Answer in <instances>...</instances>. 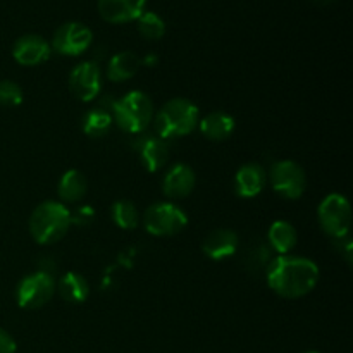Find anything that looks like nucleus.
I'll return each mask as SVG.
<instances>
[{"mask_svg": "<svg viewBox=\"0 0 353 353\" xmlns=\"http://www.w3.org/2000/svg\"><path fill=\"white\" fill-rule=\"evenodd\" d=\"M265 281L269 288L283 299H302L319 283V268L310 259L278 255L269 262Z\"/></svg>", "mask_w": 353, "mask_h": 353, "instance_id": "f257e3e1", "label": "nucleus"}, {"mask_svg": "<svg viewBox=\"0 0 353 353\" xmlns=\"http://www.w3.org/2000/svg\"><path fill=\"white\" fill-rule=\"evenodd\" d=\"M72 214L62 202H41L30 216V233L37 243L52 245L61 241L72 226Z\"/></svg>", "mask_w": 353, "mask_h": 353, "instance_id": "f03ea898", "label": "nucleus"}, {"mask_svg": "<svg viewBox=\"0 0 353 353\" xmlns=\"http://www.w3.org/2000/svg\"><path fill=\"white\" fill-rule=\"evenodd\" d=\"M200 110L192 100L172 99L162 105L155 116V130L162 140L181 138L199 128Z\"/></svg>", "mask_w": 353, "mask_h": 353, "instance_id": "7ed1b4c3", "label": "nucleus"}, {"mask_svg": "<svg viewBox=\"0 0 353 353\" xmlns=\"http://www.w3.org/2000/svg\"><path fill=\"white\" fill-rule=\"evenodd\" d=\"M112 119L124 133L138 134L154 119V103L147 93L133 90L114 105Z\"/></svg>", "mask_w": 353, "mask_h": 353, "instance_id": "20e7f679", "label": "nucleus"}, {"mask_svg": "<svg viewBox=\"0 0 353 353\" xmlns=\"http://www.w3.org/2000/svg\"><path fill=\"white\" fill-rule=\"evenodd\" d=\"M317 217L324 233L333 240H343L350 233L352 207L350 202L340 193L324 196L317 209Z\"/></svg>", "mask_w": 353, "mask_h": 353, "instance_id": "39448f33", "label": "nucleus"}, {"mask_svg": "<svg viewBox=\"0 0 353 353\" xmlns=\"http://www.w3.org/2000/svg\"><path fill=\"white\" fill-rule=\"evenodd\" d=\"M188 224L185 210L171 202L152 203L143 216V226L152 236H174Z\"/></svg>", "mask_w": 353, "mask_h": 353, "instance_id": "423d86ee", "label": "nucleus"}, {"mask_svg": "<svg viewBox=\"0 0 353 353\" xmlns=\"http://www.w3.org/2000/svg\"><path fill=\"white\" fill-rule=\"evenodd\" d=\"M268 181H271L272 190L286 200H299L307 188L305 171L299 162L290 161V159L272 164Z\"/></svg>", "mask_w": 353, "mask_h": 353, "instance_id": "0eeeda50", "label": "nucleus"}, {"mask_svg": "<svg viewBox=\"0 0 353 353\" xmlns=\"http://www.w3.org/2000/svg\"><path fill=\"white\" fill-rule=\"evenodd\" d=\"M55 293V281L48 272L38 271L28 274L16 288V300L21 309H41L52 300Z\"/></svg>", "mask_w": 353, "mask_h": 353, "instance_id": "6e6552de", "label": "nucleus"}, {"mask_svg": "<svg viewBox=\"0 0 353 353\" xmlns=\"http://www.w3.org/2000/svg\"><path fill=\"white\" fill-rule=\"evenodd\" d=\"M92 40L93 33L86 24L71 21V23H64L55 30L50 47L57 54L76 57V55H81L88 50Z\"/></svg>", "mask_w": 353, "mask_h": 353, "instance_id": "1a4fd4ad", "label": "nucleus"}, {"mask_svg": "<svg viewBox=\"0 0 353 353\" xmlns=\"http://www.w3.org/2000/svg\"><path fill=\"white\" fill-rule=\"evenodd\" d=\"M69 90L81 102H92L102 90V71L93 61L76 65L69 74Z\"/></svg>", "mask_w": 353, "mask_h": 353, "instance_id": "9d476101", "label": "nucleus"}, {"mask_svg": "<svg viewBox=\"0 0 353 353\" xmlns=\"http://www.w3.org/2000/svg\"><path fill=\"white\" fill-rule=\"evenodd\" d=\"M52 47L40 34H23L16 40L12 47V57L21 65L43 64L50 57Z\"/></svg>", "mask_w": 353, "mask_h": 353, "instance_id": "9b49d317", "label": "nucleus"}, {"mask_svg": "<svg viewBox=\"0 0 353 353\" xmlns=\"http://www.w3.org/2000/svg\"><path fill=\"white\" fill-rule=\"evenodd\" d=\"M238 247H240V236H238L236 231L228 230V228L210 231L202 241L203 255L209 257L210 261L217 262L233 257L236 254Z\"/></svg>", "mask_w": 353, "mask_h": 353, "instance_id": "f8f14e48", "label": "nucleus"}, {"mask_svg": "<svg viewBox=\"0 0 353 353\" xmlns=\"http://www.w3.org/2000/svg\"><path fill=\"white\" fill-rule=\"evenodd\" d=\"M195 171L185 162H178L165 172L164 179H162V192L168 199H186L195 188Z\"/></svg>", "mask_w": 353, "mask_h": 353, "instance_id": "ddd939ff", "label": "nucleus"}, {"mask_svg": "<svg viewBox=\"0 0 353 353\" xmlns=\"http://www.w3.org/2000/svg\"><path fill=\"white\" fill-rule=\"evenodd\" d=\"M268 185V172L257 162L241 165L234 174V192L241 199H254L261 195Z\"/></svg>", "mask_w": 353, "mask_h": 353, "instance_id": "4468645a", "label": "nucleus"}, {"mask_svg": "<svg viewBox=\"0 0 353 353\" xmlns=\"http://www.w3.org/2000/svg\"><path fill=\"white\" fill-rule=\"evenodd\" d=\"M147 0H99V12L102 19L112 24L137 21L145 12Z\"/></svg>", "mask_w": 353, "mask_h": 353, "instance_id": "2eb2a0df", "label": "nucleus"}, {"mask_svg": "<svg viewBox=\"0 0 353 353\" xmlns=\"http://www.w3.org/2000/svg\"><path fill=\"white\" fill-rule=\"evenodd\" d=\"M138 155L148 172H157L168 164L169 145L161 137L141 138V141L138 143Z\"/></svg>", "mask_w": 353, "mask_h": 353, "instance_id": "dca6fc26", "label": "nucleus"}, {"mask_svg": "<svg viewBox=\"0 0 353 353\" xmlns=\"http://www.w3.org/2000/svg\"><path fill=\"white\" fill-rule=\"evenodd\" d=\"M234 117L224 110H214L199 121V128L203 137L210 141H224L233 134Z\"/></svg>", "mask_w": 353, "mask_h": 353, "instance_id": "f3484780", "label": "nucleus"}, {"mask_svg": "<svg viewBox=\"0 0 353 353\" xmlns=\"http://www.w3.org/2000/svg\"><path fill=\"white\" fill-rule=\"evenodd\" d=\"M141 65V59L134 52L124 50L114 55L107 65V78L112 83H123L133 78Z\"/></svg>", "mask_w": 353, "mask_h": 353, "instance_id": "a211bd4d", "label": "nucleus"}, {"mask_svg": "<svg viewBox=\"0 0 353 353\" xmlns=\"http://www.w3.org/2000/svg\"><path fill=\"white\" fill-rule=\"evenodd\" d=\"M268 241L276 254L288 255L299 243V234L288 221H274L268 231Z\"/></svg>", "mask_w": 353, "mask_h": 353, "instance_id": "6ab92c4d", "label": "nucleus"}, {"mask_svg": "<svg viewBox=\"0 0 353 353\" xmlns=\"http://www.w3.org/2000/svg\"><path fill=\"white\" fill-rule=\"evenodd\" d=\"M61 299L68 303H83L90 296V285L78 272H65L55 285Z\"/></svg>", "mask_w": 353, "mask_h": 353, "instance_id": "aec40b11", "label": "nucleus"}, {"mask_svg": "<svg viewBox=\"0 0 353 353\" xmlns=\"http://www.w3.org/2000/svg\"><path fill=\"white\" fill-rule=\"evenodd\" d=\"M86 190H88V181L78 169L65 171L57 185L59 199L62 200V203H78L86 195Z\"/></svg>", "mask_w": 353, "mask_h": 353, "instance_id": "412c9836", "label": "nucleus"}, {"mask_svg": "<svg viewBox=\"0 0 353 353\" xmlns=\"http://www.w3.org/2000/svg\"><path fill=\"white\" fill-rule=\"evenodd\" d=\"M112 123V114L102 109H92L83 117V131L92 138H102L109 133Z\"/></svg>", "mask_w": 353, "mask_h": 353, "instance_id": "4be33fe9", "label": "nucleus"}, {"mask_svg": "<svg viewBox=\"0 0 353 353\" xmlns=\"http://www.w3.org/2000/svg\"><path fill=\"white\" fill-rule=\"evenodd\" d=\"M110 216H112L114 224L121 230H134L140 223V214H138L137 205L131 200H117L114 202L112 209H110Z\"/></svg>", "mask_w": 353, "mask_h": 353, "instance_id": "5701e85b", "label": "nucleus"}, {"mask_svg": "<svg viewBox=\"0 0 353 353\" xmlns=\"http://www.w3.org/2000/svg\"><path fill=\"white\" fill-rule=\"evenodd\" d=\"M138 31L147 40H161L165 34V23L159 14L152 12V10H145L140 17L137 19Z\"/></svg>", "mask_w": 353, "mask_h": 353, "instance_id": "b1692460", "label": "nucleus"}, {"mask_svg": "<svg viewBox=\"0 0 353 353\" xmlns=\"http://www.w3.org/2000/svg\"><path fill=\"white\" fill-rule=\"evenodd\" d=\"M23 88L16 81L2 79L0 81V105L2 107H17L23 103Z\"/></svg>", "mask_w": 353, "mask_h": 353, "instance_id": "393cba45", "label": "nucleus"}, {"mask_svg": "<svg viewBox=\"0 0 353 353\" xmlns=\"http://www.w3.org/2000/svg\"><path fill=\"white\" fill-rule=\"evenodd\" d=\"M17 345L14 338L0 327V353H16Z\"/></svg>", "mask_w": 353, "mask_h": 353, "instance_id": "a878e982", "label": "nucleus"}, {"mask_svg": "<svg viewBox=\"0 0 353 353\" xmlns=\"http://www.w3.org/2000/svg\"><path fill=\"white\" fill-rule=\"evenodd\" d=\"M141 62H143L145 65H154L155 62H157V57H155V55H148V57H145Z\"/></svg>", "mask_w": 353, "mask_h": 353, "instance_id": "bb28decb", "label": "nucleus"}, {"mask_svg": "<svg viewBox=\"0 0 353 353\" xmlns=\"http://www.w3.org/2000/svg\"><path fill=\"white\" fill-rule=\"evenodd\" d=\"M303 353H321V352H316V350H310V352H303Z\"/></svg>", "mask_w": 353, "mask_h": 353, "instance_id": "cd10ccee", "label": "nucleus"}, {"mask_svg": "<svg viewBox=\"0 0 353 353\" xmlns=\"http://www.w3.org/2000/svg\"><path fill=\"white\" fill-rule=\"evenodd\" d=\"M323 2H331V0H323Z\"/></svg>", "mask_w": 353, "mask_h": 353, "instance_id": "c85d7f7f", "label": "nucleus"}]
</instances>
